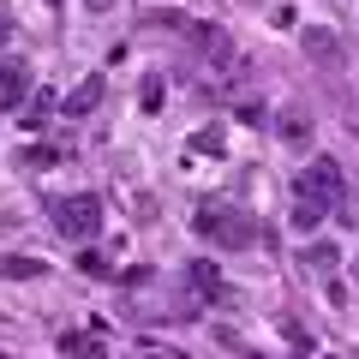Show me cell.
<instances>
[{"label": "cell", "mask_w": 359, "mask_h": 359, "mask_svg": "<svg viewBox=\"0 0 359 359\" xmlns=\"http://www.w3.org/2000/svg\"><path fill=\"white\" fill-rule=\"evenodd\" d=\"M192 228H198V240L222 245V252H245V245H257V222L240 216V210H222V204H204L192 216Z\"/></svg>", "instance_id": "obj_1"}, {"label": "cell", "mask_w": 359, "mask_h": 359, "mask_svg": "<svg viewBox=\"0 0 359 359\" xmlns=\"http://www.w3.org/2000/svg\"><path fill=\"white\" fill-rule=\"evenodd\" d=\"M54 228H60L72 245H90L96 233H102V204H96L90 192H78V198H60V204H54Z\"/></svg>", "instance_id": "obj_2"}, {"label": "cell", "mask_w": 359, "mask_h": 359, "mask_svg": "<svg viewBox=\"0 0 359 359\" xmlns=\"http://www.w3.org/2000/svg\"><path fill=\"white\" fill-rule=\"evenodd\" d=\"M299 186H306V192H318L330 210L347 204V180H341V162H335V156H318V162L299 174Z\"/></svg>", "instance_id": "obj_3"}, {"label": "cell", "mask_w": 359, "mask_h": 359, "mask_svg": "<svg viewBox=\"0 0 359 359\" xmlns=\"http://www.w3.org/2000/svg\"><path fill=\"white\" fill-rule=\"evenodd\" d=\"M25 90H30V66H25V60H6V54H0V114L25 102Z\"/></svg>", "instance_id": "obj_4"}, {"label": "cell", "mask_w": 359, "mask_h": 359, "mask_svg": "<svg viewBox=\"0 0 359 359\" xmlns=\"http://www.w3.org/2000/svg\"><path fill=\"white\" fill-rule=\"evenodd\" d=\"M299 264H306V276H318V282H330V294H335V264H341V252H335V245L311 240L306 252H299Z\"/></svg>", "instance_id": "obj_5"}, {"label": "cell", "mask_w": 359, "mask_h": 359, "mask_svg": "<svg viewBox=\"0 0 359 359\" xmlns=\"http://www.w3.org/2000/svg\"><path fill=\"white\" fill-rule=\"evenodd\" d=\"M323 222H330V204H323L318 192H306V186H294V228L311 233V228H323Z\"/></svg>", "instance_id": "obj_6"}, {"label": "cell", "mask_w": 359, "mask_h": 359, "mask_svg": "<svg viewBox=\"0 0 359 359\" xmlns=\"http://www.w3.org/2000/svg\"><path fill=\"white\" fill-rule=\"evenodd\" d=\"M306 54L323 66V72H341V48H335V36H330L323 25H311V30H306Z\"/></svg>", "instance_id": "obj_7"}, {"label": "cell", "mask_w": 359, "mask_h": 359, "mask_svg": "<svg viewBox=\"0 0 359 359\" xmlns=\"http://www.w3.org/2000/svg\"><path fill=\"white\" fill-rule=\"evenodd\" d=\"M102 90H108V78H102V72H90L84 84H78L72 96H66V114H72V120H78V114H90V108L102 102Z\"/></svg>", "instance_id": "obj_8"}, {"label": "cell", "mask_w": 359, "mask_h": 359, "mask_svg": "<svg viewBox=\"0 0 359 359\" xmlns=\"http://www.w3.org/2000/svg\"><path fill=\"white\" fill-rule=\"evenodd\" d=\"M0 276L25 282V276H42V264H36V257H0Z\"/></svg>", "instance_id": "obj_9"}, {"label": "cell", "mask_w": 359, "mask_h": 359, "mask_svg": "<svg viewBox=\"0 0 359 359\" xmlns=\"http://www.w3.org/2000/svg\"><path fill=\"white\" fill-rule=\"evenodd\" d=\"M192 282H198V294H222V276H216L210 264H198V269H192Z\"/></svg>", "instance_id": "obj_10"}, {"label": "cell", "mask_w": 359, "mask_h": 359, "mask_svg": "<svg viewBox=\"0 0 359 359\" xmlns=\"http://www.w3.org/2000/svg\"><path fill=\"white\" fill-rule=\"evenodd\" d=\"M48 108H54V96H48V90H36V96H30V120H25V126H42Z\"/></svg>", "instance_id": "obj_11"}, {"label": "cell", "mask_w": 359, "mask_h": 359, "mask_svg": "<svg viewBox=\"0 0 359 359\" xmlns=\"http://www.w3.org/2000/svg\"><path fill=\"white\" fill-rule=\"evenodd\" d=\"M6 42H13V18L0 13V48H6Z\"/></svg>", "instance_id": "obj_12"}, {"label": "cell", "mask_w": 359, "mask_h": 359, "mask_svg": "<svg viewBox=\"0 0 359 359\" xmlns=\"http://www.w3.org/2000/svg\"><path fill=\"white\" fill-rule=\"evenodd\" d=\"M347 222H353V228H359V204H353V216H347Z\"/></svg>", "instance_id": "obj_13"}, {"label": "cell", "mask_w": 359, "mask_h": 359, "mask_svg": "<svg viewBox=\"0 0 359 359\" xmlns=\"http://www.w3.org/2000/svg\"><path fill=\"white\" fill-rule=\"evenodd\" d=\"M353 287H359V257H353Z\"/></svg>", "instance_id": "obj_14"}]
</instances>
